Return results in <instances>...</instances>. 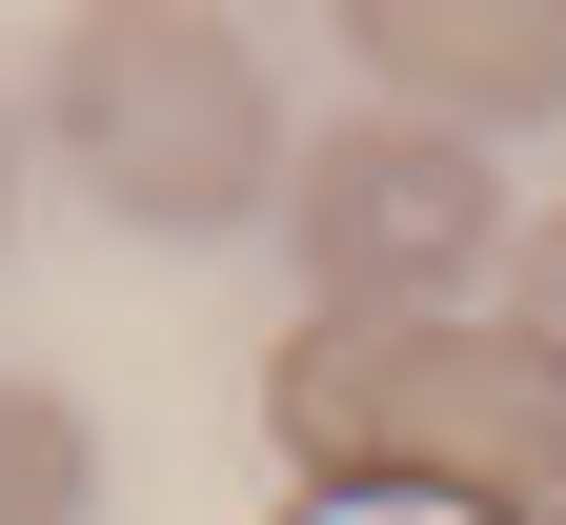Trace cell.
<instances>
[{
	"mask_svg": "<svg viewBox=\"0 0 566 525\" xmlns=\"http://www.w3.org/2000/svg\"><path fill=\"white\" fill-rule=\"evenodd\" d=\"M263 444L304 505H485L566 525V364L485 324H283L263 344Z\"/></svg>",
	"mask_w": 566,
	"mask_h": 525,
	"instance_id": "cell-1",
	"label": "cell"
},
{
	"mask_svg": "<svg viewBox=\"0 0 566 525\" xmlns=\"http://www.w3.org/2000/svg\"><path fill=\"white\" fill-rule=\"evenodd\" d=\"M41 122L61 162H82L122 222H163V243H202V222H283V82L243 21H202V0H82L41 61Z\"/></svg>",
	"mask_w": 566,
	"mask_h": 525,
	"instance_id": "cell-2",
	"label": "cell"
},
{
	"mask_svg": "<svg viewBox=\"0 0 566 525\" xmlns=\"http://www.w3.org/2000/svg\"><path fill=\"white\" fill-rule=\"evenodd\" d=\"M283 243H304V324H485V283H506L526 202L485 182L465 122H324L304 162H283Z\"/></svg>",
	"mask_w": 566,
	"mask_h": 525,
	"instance_id": "cell-3",
	"label": "cell"
},
{
	"mask_svg": "<svg viewBox=\"0 0 566 525\" xmlns=\"http://www.w3.org/2000/svg\"><path fill=\"white\" fill-rule=\"evenodd\" d=\"M324 41L365 61V82H385L405 122H465V141L566 102V0H344Z\"/></svg>",
	"mask_w": 566,
	"mask_h": 525,
	"instance_id": "cell-4",
	"label": "cell"
},
{
	"mask_svg": "<svg viewBox=\"0 0 566 525\" xmlns=\"http://www.w3.org/2000/svg\"><path fill=\"white\" fill-rule=\"evenodd\" d=\"M0 525H102V424L0 364Z\"/></svg>",
	"mask_w": 566,
	"mask_h": 525,
	"instance_id": "cell-5",
	"label": "cell"
},
{
	"mask_svg": "<svg viewBox=\"0 0 566 525\" xmlns=\"http://www.w3.org/2000/svg\"><path fill=\"white\" fill-rule=\"evenodd\" d=\"M506 324L566 364V202H526V243H506Z\"/></svg>",
	"mask_w": 566,
	"mask_h": 525,
	"instance_id": "cell-6",
	"label": "cell"
},
{
	"mask_svg": "<svg viewBox=\"0 0 566 525\" xmlns=\"http://www.w3.org/2000/svg\"><path fill=\"white\" fill-rule=\"evenodd\" d=\"M304 525H485V505H304Z\"/></svg>",
	"mask_w": 566,
	"mask_h": 525,
	"instance_id": "cell-7",
	"label": "cell"
},
{
	"mask_svg": "<svg viewBox=\"0 0 566 525\" xmlns=\"http://www.w3.org/2000/svg\"><path fill=\"white\" fill-rule=\"evenodd\" d=\"M0 222H21V202H0Z\"/></svg>",
	"mask_w": 566,
	"mask_h": 525,
	"instance_id": "cell-8",
	"label": "cell"
}]
</instances>
